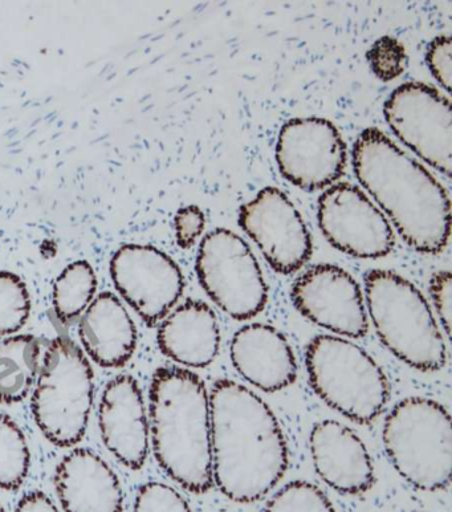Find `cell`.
<instances>
[{
  "mask_svg": "<svg viewBox=\"0 0 452 512\" xmlns=\"http://www.w3.org/2000/svg\"><path fill=\"white\" fill-rule=\"evenodd\" d=\"M430 294L434 308L441 319L446 337H450L452 316V279L449 271H439L430 283Z\"/></svg>",
  "mask_w": 452,
  "mask_h": 512,
  "instance_id": "obj_30",
  "label": "cell"
},
{
  "mask_svg": "<svg viewBox=\"0 0 452 512\" xmlns=\"http://www.w3.org/2000/svg\"><path fill=\"white\" fill-rule=\"evenodd\" d=\"M319 225L335 249L360 259L392 253L396 238L392 226L357 186L341 182L319 199Z\"/></svg>",
  "mask_w": 452,
  "mask_h": 512,
  "instance_id": "obj_12",
  "label": "cell"
},
{
  "mask_svg": "<svg viewBox=\"0 0 452 512\" xmlns=\"http://www.w3.org/2000/svg\"><path fill=\"white\" fill-rule=\"evenodd\" d=\"M230 355L239 375L256 389L275 393L295 383V353L283 333L272 325H244L232 337Z\"/></svg>",
  "mask_w": 452,
  "mask_h": 512,
  "instance_id": "obj_17",
  "label": "cell"
},
{
  "mask_svg": "<svg viewBox=\"0 0 452 512\" xmlns=\"http://www.w3.org/2000/svg\"><path fill=\"white\" fill-rule=\"evenodd\" d=\"M374 75L382 81L396 80L409 65L405 47L393 36H382L366 54Z\"/></svg>",
  "mask_w": 452,
  "mask_h": 512,
  "instance_id": "obj_26",
  "label": "cell"
},
{
  "mask_svg": "<svg viewBox=\"0 0 452 512\" xmlns=\"http://www.w3.org/2000/svg\"><path fill=\"white\" fill-rule=\"evenodd\" d=\"M239 225L279 274H293L311 259V234L282 190H260L255 199L240 209Z\"/></svg>",
  "mask_w": 452,
  "mask_h": 512,
  "instance_id": "obj_13",
  "label": "cell"
},
{
  "mask_svg": "<svg viewBox=\"0 0 452 512\" xmlns=\"http://www.w3.org/2000/svg\"><path fill=\"white\" fill-rule=\"evenodd\" d=\"M15 512H60L42 491H31L20 499Z\"/></svg>",
  "mask_w": 452,
  "mask_h": 512,
  "instance_id": "obj_31",
  "label": "cell"
},
{
  "mask_svg": "<svg viewBox=\"0 0 452 512\" xmlns=\"http://www.w3.org/2000/svg\"><path fill=\"white\" fill-rule=\"evenodd\" d=\"M276 161L285 180L316 192L332 186L344 174L346 145L331 121L293 119L280 129Z\"/></svg>",
  "mask_w": 452,
  "mask_h": 512,
  "instance_id": "obj_11",
  "label": "cell"
},
{
  "mask_svg": "<svg viewBox=\"0 0 452 512\" xmlns=\"http://www.w3.org/2000/svg\"><path fill=\"white\" fill-rule=\"evenodd\" d=\"M199 283L230 318L248 320L266 307L268 288L250 246L227 229L207 234L199 246Z\"/></svg>",
  "mask_w": 452,
  "mask_h": 512,
  "instance_id": "obj_8",
  "label": "cell"
},
{
  "mask_svg": "<svg viewBox=\"0 0 452 512\" xmlns=\"http://www.w3.org/2000/svg\"><path fill=\"white\" fill-rule=\"evenodd\" d=\"M26 436L11 417L0 413V489L18 490L30 471Z\"/></svg>",
  "mask_w": 452,
  "mask_h": 512,
  "instance_id": "obj_23",
  "label": "cell"
},
{
  "mask_svg": "<svg viewBox=\"0 0 452 512\" xmlns=\"http://www.w3.org/2000/svg\"><path fill=\"white\" fill-rule=\"evenodd\" d=\"M101 437L114 458L140 470L149 455L150 426L142 390L129 375L114 377L105 386L99 408Z\"/></svg>",
  "mask_w": 452,
  "mask_h": 512,
  "instance_id": "obj_15",
  "label": "cell"
},
{
  "mask_svg": "<svg viewBox=\"0 0 452 512\" xmlns=\"http://www.w3.org/2000/svg\"><path fill=\"white\" fill-rule=\"evenodd\" d=\"M384 113L393 133L438 172L451 177L452 109L437 88L402 84L385 103Z\"/></svg>",
  "mask_w": 452,
  "mask_h": 512,
  "instance_id": "obj_9",
  "label": "cell"
},
{
  "mask_svg": "<svg viewBox=\"0 0 452 512\" xmlns=\"http://www.w3.org/2000/svg\"><path fill=\"white\" fill-rule=\"evenodd\" d=\"M109 268L118 294L149 327L174 310L185 290L181 268L153 246H121Z\"/></svg>",
  "mask_w": 452,
  "mask_h": 512,
  "instance_id": "obj_10",
  "label": "cell"
},
{
  "mask_svg": "<svg viewBox=\"0 0 452 512\" xmlns=\"http://www.w3.org/2000/svg\"><path fill=\"white\" fill-rule=\"evenodd\" d=\"M382 440L399 475L415 489L450 486L452 426L445 406L430 398H406L386 417Z\"/></svg>",
  "mask_w": 452,
  "mask_h": 512,
  "instance_id": "obj_5",
  "label": "cell"
},
{
  "mask_svg": "<svg viewBox=\"0 0 452 512\" xmlns=\"http://www.w3.org/2000/svg\"><path fill=\"white\" fill-rule=\"evenodd\" d=\"M357 180L392 219L403 241L423 254L443 253L451 234V201L437 178L380 129L368 128L353 148Z\"/></svg>",
  "mask_w": 452,
  "mask_h": 512,
  "instance_id": "obj_2",
  "label": "cell"
},
{
  "mask_svg": "<svg viewBox=\"0 0 452 512\" xmlns=\"http://www.w3.org/2000/svg\"><path fill=\"white\" fill-rule=\"evenodd\" d=\"M206 217L198 206L190 205L178 210L174 218L175 239L183 250L191 249L205 230Z\"/></svg>",
  "mask_w": 452,
  "mask_h": 512,
  "instance_id": "obj_28",
  "label": "cell"
},
{
  "mask_svg": "<svg viewBox=\"0 0 452 512\" xmlns=\"http://www.w3.org/2000/svg\"><path fill=\"white\" fill-rule=\"evenodd\" d=\"M311 455L316 473L329 487L344 495H361L376 482L372 457L361 438L340 422L327 420L313 426Z\"/></svg>",
  "mask_w": 452,
  "mask_h": 512,
  "instance_id": "obj_16",
  "label": "cell"
},
{
  "mask_svg": "<svg viewBox=\"0 0 452 512\" xmlns=\"http://www.w3.org/2000/svg\"><path fill=\"white\" fill-rule=\"evenodd\" d=\"M370 320L385 347L402 363L422 372L446 367L447 348L425 296L393 271L365 275Z\"/></svg>",
  "mask_w": 452,
  "mask_h": 512,
  "instance_id": "obj_4",
  "label": "cell"
},
{
  "mask_svg": "<svg viewBox=\"0 0 452 512\" xmlns=\"http://www.w3.org/2000/svg\"><path fill=\"white\" fill-rule=\"evenodd\" d=\"M42 365V341L32 335L0 341V404L24 400L34 388Z\"/></svg>",
  "mask_w": 452,
  "mask_h": 512,
  "instance_id": "obj_21",
  "label": "cell"
},
{
  "mask_svg": "<svg viewBox=\"0 0 452 512\" xmlns=\"http://www.w3.org/2000/svg\"><path fill=\"white\" fill-rule=\"evenodd\" d=\"M291 296L304 318L333 336L361 339L368 333V314L361 288L340 267L319 264L309 268L293 284Z\"/></svg>",
  "mask_w": 452,
  "mask_h": 512,
  "instance_id": "obj_14",
  "label": "cell"
},
{
  "mask_svg": "<svg viewBox=\"0 0 452 512\" xmlns=\"http://www.w3.org/2000/svg\"><path fill=\"white\" fill-rule=\"evenodd\" d=\"M97 276L87 260H77L57 276L52 291V304L61 323H73L96 298Z\"/></svg>",
  "mask_w": 452,
  "mask_h": 512,
  "instance_id": "obj_22",
  "label": "cell"
},
{
  "mask_svg": "<svg viewBox=\"0 0 452 512\" xmlns=\"http://www.w3.org/2000/svg\"><path fill=\"white\" fill-rule=\"evenodd\" d=\"M158 347L174 363L186 368H206L221 349V327L211 307L187 300L161 321Z\"/></svg>",
  "mask_w": 452,
  "mask_h": 512,
  "instance_id": "obj_19",
  "label": "cell"
},
{
  "mask_svg": "<svg viewBox=\"0 0 452 512\" xmlns=\"http://www.w3.org/2000/svg\"><path fill=\"white\" fill-rule=\"evenodd\" d=\"M150 434L157 462L183 489L205 494L214 485L210 394L197 373L160 368L149 390Z\"/></svg>",
  "mask_w": 452,
  "mask_h": 512,
  "instance_id": "obj_3",
  "label": "cell"
},
{
  "mask_svg": "<svg viewBox=\"0 0 452 512\" xmlns=\"http://www.w3.org/2000/svg\"><path fill=\"white\" fill-rule=\"evenodd\" d=\"M0 512H4V507H3L2 503H0Z\"/></svg>",
  "mask_w": 452,
  "mask_h": 512,
  "instance_id": "obj_32",
  "label": "cell"
},
{
  "mask_svg": "<svg viewBox=\"0 0 452 512\" xmlns=\"http://www.w3.org/2000/svg\"><path fill=\"white\" fill-rule=\"evenodd\" d=\"M263 512H336L319 487L304 481L288 483L270 499Z\"/></svg>",
  "mask_w": 452,
  "mask_h": 512,
  "instance_id": "obj_25",
  "label": "cell"
},
{
  "mask_svg": "<svg viewBox=\"0 0 452 512\" xmlns=\"http://www.w3.org/2000/svg\"><path fill=\"white\" fill-rule=\"evenodd\" d=\"M309 384L317 396L357 424L376 420L390 398L388 377L353 341L320 335L307 348Z\"/></svg>",
  "mask_w": 452,
  "mask_h": 512,
  "instance_id": "obj_6",
  "label": "cell"
},
{
  "mask_svg": "<svg viewBox=\"0 0 452 512\" xmlns=\"http://www.w3.org/2000/svg\"><path fill=\"white\" fill-rule=\"evenodd\" d=\"M93 392V371L83 349L68 337L51 340L31 402L36 425L51 444L71 448L83 440Z\"/></svg>",
  "mask_w": 452,
  "mask_h": 512,
  "instance_id": "obj_7",
  "label": "cell"
},
{
  "mask_svg": "<svg viewBox=\"0 0 452 512\" xmlns=\"http://www.w3.org/2000/svg\"><path fill=\"white\" fill-rule=\"evenodd\" d=\"M81 343L88 356L103 368H121L137 347V328L124 304L111 292H103L81 315Z\"/></svg>",
  "mask_w": 452,
  "mask_h": 512,
  "instance_id": "obj_20",
  "label": "cell"
},
{
  "mask_svg": "<svg viewBox=\"0 0 452 512\" xmlns=\"http://www.w3.org/2000/svg\"><path fill=\"white\" fill-rule=\"evenodd\" d=\"M31 314L26 283L10 271H0V337L14 336Z\"/></svg>",
  "mask_w": 452,
  "mask_h": 512,
  "instance_id": "obj_24",
  "label": "cell"
},
{
  "mask_svg": "<svg viewBox=\"0 0 452 512\" xmlns=\"http://www.w3.org/2000/svg\"><path fill=\"white\" fill-rule=\"evenodd\" d=\"M57 497L65 512H122L124 495L116 473L100 455L76 449L56 467Z\"/></svg>",
  "mask_w": 452,
  "mask_h": 512,
  "instance_id": "obj_18",
  "label": "cell"
},
{
  "mask_svg": "<svg viewBox=\"0 0 452 512\" xmlns=\"http://www.w3.org/2000/svg\"><path fill=\"white\" fill-rule=\"evenodd\" d=\"M134 512H193L173 487L160 482L145 483L134 501Z\"/></svg>",
  "mask_w": 452,
  "mask_h": 512,
  "instance_id": "obj_27",
  "label": "cell"
},
{
  "mask_svg": "<svg viewBox=\"0 0 452 512\" xmlns=\"http://www.w3.org/2000/svg\"><path fill=\"white\" fill-rule=\"evenodd\" d=\"M210 414L215 485L238 503L266 497L288 467L287 442L270 406L247 386L218 380Z\"/></svg>",
  "mask_w": 452,
  "mask_h": 512,
  "instance_id": "obj_1",
  "label": "cell"
},
{
  "mask_svg": "<svg viewBox=\"0 0 452 512\" xmlns=\"http://www.w3.org/2000/svg\"><path fill=\"white\" fill-rule=\"evenodd\" d=\"M451 55L452 46L449 35L438 36L427 47L426 62L429 64L430 71L442 88L449 93L452 77Z\"/></svg>",
  "mask_w": 452,
  "mask_h": 512,
  "instance_id": "obj_29",
  "label": "cell"
}]
</instances>
